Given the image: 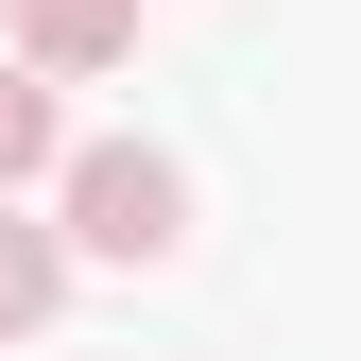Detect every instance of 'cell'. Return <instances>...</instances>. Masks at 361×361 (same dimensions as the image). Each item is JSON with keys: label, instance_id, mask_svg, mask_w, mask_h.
Instances as JSON below:
<instances>
[{"label": "cell", "instance_id": "cell-2", "mask_svg": "<svg viewBox=\"0 0 361 361\" xmlns=\"http://www.w3.org/2000/svg\"><path fill=\"white\" fill-rule=\"evenodd\" d=\"M121 52H138V0H18V69L35 86H86Z\"/></svg>", "mask_w": 361, "mask_h": 361}, {"label": "cell", "instance_id": "cell-4", "mask_svg": "<svg viewBox=\"0 0 361 361\" xmlns=\"http://www.w3.org/2000/svg\"><path fill=\"white\" fill-rule=\"evenodd\" d=\"M35 172H69V121H52V86H35V69H0V207H18Z\"/></svg>", "mask_w": 361, "mask_h": 361}, {"label": "cell", "instance_id": "cell-1", "mask_svg": "<svg viewBox=\"0 0 361 361\" xmlns=\"http://www.w3.org/2000/svg\"><path fill=\"white\" fill-rule=\"evenodd\" d=\"M52 241L69 258H104V276H155L172 241H190V172H172L155 138H69V172H52Z\"/></svg>", "mask_w": 361, "mask_h": 361}, {"label": "cell", "instance_id": "cell-3", "mask_svg": "<svg viewBox=\"0 0 361 361\" xmlns=\"http://www.w3.org/2000/svg\"><path fill=\"white\" fill-rule=\"evenodd\" d=\"M52 310H69V241H52V224H18V207H0V344H35Z\"/></svg>", "mask_w": 361, "mask_h": 361}]
</instances>
